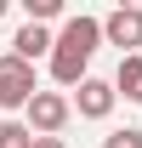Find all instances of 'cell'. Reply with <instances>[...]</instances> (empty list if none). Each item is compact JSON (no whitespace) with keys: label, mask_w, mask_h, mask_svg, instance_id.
<instances>
[{"label":"cell","mask_w":142,"mask_h":148,"mask_svg":"<svg viewBox=\"0 0 142 148\" xmlns=\"http://www.w3.org/2000/svg\"><path fill=\"white\" fill-rule=\"evenodd\" d=\"M97 46H102V17H63V29H57L51 40V57H46V69H51L57 86H80L91 74V57H97Z\"/></svg>","instance_id":"6da1fadb"},{"label":"cell","mask_w":142,"mask_h":148,"mask_svg":"<svg viewBox=\"0 0 142 148\" xmlns=\"http://www.w3.org/2000/svg\"><path fill=\"white\" fill-rule=\"evenodd\" d=\"M68 120H74V108H68V97H63V91H34V97H29V108H23V125L34 131V137H57Z\"/></svg>","instance_id":"7a4b0ae2"},{"label":"cell","mask_w":142,"mask_h":148,"mask_svg":"<svg viewBox=\"0 0 142 148\" xmlns=\"http://www.w3.org/2000/svg\"><path fill=\"white\" fill-rule=\"evenodd\" d=\"M34 91H40L34 63H17V57L6 51V57H0V114H6V108H29Z\"/></svg>","instance_id":"3957f363"},{"label":"cell","mask_w":142,"mask_h":148,"mask_svg":"<svg viewBox=\"0 0 142 148\" xmlns=\"http://www.w3.org/2000/svg\"><path fill=\"white\" fill-rule=\"evenodd\" d=\"M114 80H97V74H85L80 86H74V97H68V108L80 114V120H108L114 114Z\"/></svg>","instance_id":"277c9868"},{"label":"cell","mask_w":142,"mask_h":148,"mask_svg":"<svg viewBox=\"0 0 142 148\" xmlns=\"http://www.w3.org/2000/svg\"><path fill=\"white\" fill-rule=\"evenodd\" d=\"M102 46H119L125 57L142 46V6H114L102 17Z\"/></svg>","instance_id":"5b68a950"},{"label":"cell","mask_w":142,"mask_h":148,"mask_svg":"<svg viewBox=\"0 0 142 148\" xmlns=\"http://www.w3.org/2000/svg\"><path fill=\"white\" fill-rule=\"evenodd\" d=\"M51 29H40V23H23L17 34H12V57L17 63H40V57H51Z\"/></svg>","instance_id":"8992f818"},{"label":"cell","mask_w":142,"mask_h":148,"mask_svg":"<svg viewBox=\"0 0 142 148\" xmlns=\"http://www.w3.org/2000/svg\"><path fill=\"white\" fill-rule=\"evenodd\" d=\"M114 97H125V103H142V51L119 57V74H114Z\"/></svg>","instance_id":"52a82bcc"},{"label":"cell","mask_w":142,"mask_h":148,"mask_svg":"<svg viewBox=\"0 0 142 148\" xmlns=\"http://www.w3.org/2000/svg\"><path fill=\"white\" fill-rule=\"evenodd\" d=\"M0 148H34V131L23 120H0Z\"/></svg>","instance_id":"ba28073f"},{"label":"cell","mask_w":142,"mask_h":148,"mask_svg":"<svg viewBox=\"0 0 142 148\" xmlns=\"http://www.w3.org/2000/svg\"><path fill=\"white\" fill-rule=\"evenodd\" d=\"M23 6H29V23H40V29L63 17V0H23Z\"/></svg>","instance_id":"9c48e42d"},{"label":"cell","mask_w":142,"mask_h":148,"mask_svg":"<svg viewBox=\"0 0 142 148\" xmlns=\"http://www.w3.org/2000/svg\"><path fill=\"white\" fill-rule=\"evenodd\" d=\"M102 148H142V131H137V125H119V131L102 137Z\"/></svg>","instance_id":"30bf717a"},{"label":"cell","mask_w":142,"mask_h":148,"mask_svg":"<svg viewBox=\"0 0 142 148\" xmlns=\"http://www.w3.org/2000/svg\"><path fill=\"white\" fill-rule=\"evenodd\" d=\"M34 148H68L63 137H34Z\"/></svg>","instance_id":"8fae6325"},{"label":"cell","mask_w":142,"mask_h":148,"mask_svg":"<svg viewBox=\"0 0 142 148\" xmlns=\"http://www.w3.org/2000/svg\"><path fill=\"white\" fill-rule=\"evenodd\" d=\"M0 17H6V0H0Z\"/></svg>","instance_id":"7c38bea8"}]
</instances>
